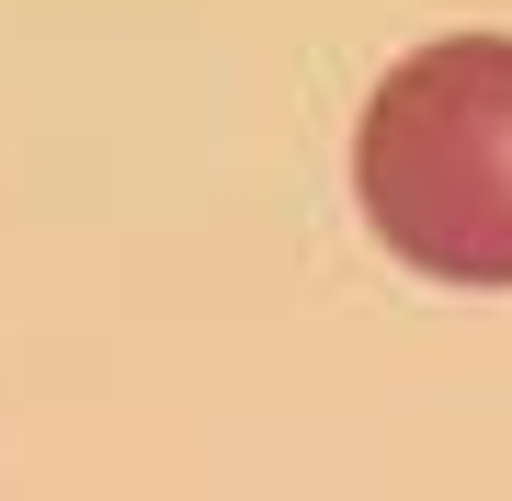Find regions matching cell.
I'll return each instance as SVG.
<instances>
[{
  "label": "cell",
  "instance_id": "obj_1",
  "mask_svg": "<svg viewBox=\"0 0 512 501\" xmlns=\"http://www.w3.org/2000/svg\"><path fill=\"white\" fill-rule=\"evenodd\" d=\"M365 228L433 285H512V35H433L353 126Z\"/></svg>",
  "mask_w": 512,
  "mask_h": 501
}]
</instances>
